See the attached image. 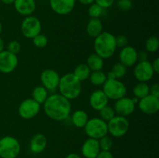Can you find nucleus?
Returning <instances> with one entry per match:
<instances>
[{
    "label": "nucleus",
    "mask_w": 159,
    "mask_h": 158,
    "mask_svg": "<svg viewBox=\"0 0 159 158\" xmlns=\"http://www.w3.org/2000/svg\"><path fill=\"white\" fill-rule=\"evenodd\" d=\"M0 138H1V137H0Z\"/></svg>",
    "instance_id": "48"
},
{
    "label": "nucleus",
    "mask_w": 159,
    "mask_h": 158,
    "mask_svg": "<svg viewBox=\"0 0 159 158\" xmlns=\"http://www.w3.org/2000/svg\"><path fill=\"white\" fill-rule=\"evenodd\" d=\"M2 32V24L1 21H0V35H1Z\"/></svg>",
    "instance_id": "46"
},
{
    "label": "nucleus",
    "mask_w": 159,
    "mask_h": 158,
    "mask_svg": "<svg viewBox=\"0 0 159 158\" xmlns=\"http://www.w3.org/2000/svg\"><path fill=\"white\" fill-rule=\"evenodd\" d=\"M138 60L139 61H144V60H148V54L147 51H141L138 54Z\"/></svg>",
    "instance_id": "41"
},
{
    "label": "nucleus",
    "mask_w": 159,
    "mask_h": 158,
    "mask_svg": "<svg viewBox=\"0 0 159 158\" xmlns=\"http://www.w3.org/2000/svg\"><path fill=\"white\" fill-rule=\"evenodd\" d=\"M138 100L139 99H138L137 98H128L125 96V97H123L115 101V103L113 105V109L116 112V115L127 117L133 114Z\"/></svg>",
    "instance_id": "10"
},
{
    "label": "nucleus",
    "mask_w": 159,
    "mask_h": 158,
    "mask_svg": "<svg viewBox=\"0 0 159 158\" xmlns=\"http://www.w3.org/2000/svg\"><path fill=\"white\" fill-rule=\"evenodd\" d=\"M137 105L140 111L144 114L154 115L159 110V98L149 94L148 95L139 99Z\"/></svg>",
    "instance_id": "14"
},
{
    "label": "nucleus",
    "mask_w": 159,
    "mask_h": 158,
    "mask_svg": "<svg viewBox=\"0 0 159 158\" xmlns=\"http://www.w3.org/2000/svg\"><path fill=\"white\" fill-rule=\"evenodd\" d=\"M116 0H95V3L99 5L104 9H108V8L111 7L113 4H114Z\"/></svg>",
    "instance_id": "37"
},
{
    "label": "nucleus",
    "mask_w": 159,
    "mask_h": 158,
    "mask_svg": "<svg viewBox=\"0 0 159 158\" xmlns=\"http://www.w3.org/2000/svg\"><path fill=\"white\" fill-rule=\"evenodd\" d=\"M81 4L85 5V6H90L91 4L95 2V0H78Z\"/></svg>",
    "instance_id": "42"
},
{
    "label": "nucleus",
    "mask_w": 159,
    "mask_h": 158,
    "mask_svg": "<svg viewBox=\"0 0 159 158\" xmlns=\"http://www.w3.org/2000/svg\"><path fill=\"white\" fill-rule=\"evenodd\" d=\"M132 91L135 98L141 99L149 94V85L147 82H138L134 86Z\"/></svg>",
    "instance_id": "27"
},
{
    "label": "nucleus",
    "mask_w": 159,
    "mask_h": 158,
    "mask_svg": "<svg viewBox=\"0 0 159 158\" xmlns=\"http://www.w3.org/2000/svg\"><path fill=\"white\" fill-rule=\"evenodd\" d=\"M149 94L159 98V85L158 83L152 84L149 86Z\"/></svg>",
    "instance_id": "38"
},
{
    "label": "nucleus",
    "mask_w": 159,
    "mask_h": 158,
    "mask_svg": "<svg viewBox=\"0 0 159 158\" xmlns=\"http://www.w3.org/2000/svg\"><path fill=\"white\" fill-rule=\"evenodd\" d=\"M84 131L89 138L99 139L108 134L107 122L99 117L89 119L88 122L84 126Z\"/></svg>",
    "instance_id": "5"
},
{
    "label": "nucleus",
    "mask_w": 159,
    "mask_h": 158,
    "mask_svg": "<svg viewBox=\"0 0 159 158\" xmlns=\"http://www.w3.org/2000/svg\"><path fill=\"white\" fill-rule=\"evenodd\" d=\"M103 26L100 19L90 18L86 26V33L88 36L92 38H96L102 33Z\"/></svg>",
    "instance_id": "21"
},
{
    "label": "nucleus",
    "mask_w": 159,
    "mask_h": 158,
    "mask_svg": "<svg viewBox=\"0 0 159 158\" xmlns=\"http://www.w3.org/2000/svg\"><path fill=\"white\" fill-rule=\"evenodd\" d=\"M85 64L91 71H102L104 66V60L96 53H93L87 57Z\"/></svg>",
    "instance_id": "23"
},
{
    "label": "nucleus",
    "mask_w": 159,
    "mask_h": 158,
    "mask_svg": "<svg viewBox=\"0 0 159 158\" xmlns=\"http://www.w3.org/2000/svg\"><path fill=\"white\" fill-rule=\"evenodd\" d=\"M33 44L37 48H44L48 43V39L44 34L39 33L32 39Z\"/></svg>",
    "instance_id": "33"
},
{
    "label": "nucleus",
    "mask_w": 159,
    "mask_h": 158,
    "mask_svg": "<svg viewBox=\"0 0 159 158\" xmlns=\"http://www.w3.org/2000/svg\"><path fill=\"white\" fill-rule=\"evenodd\" d=\"M21 33L26 38L32 40L41 33V22L34 15H28L23 20L20 26Z\"/></svg>",
    "instance_id": "8"
},
{
    "label": "nucleus",
    "mask_w": 159,
    "mask_h": 158,
    "mask_svg": "<svg viewBox=\"0 0 159 158\" xmlns=\"http://www.w3.org/2000/svg\"><path fill=\"white\" fill-rule=\"evenodd\" d=\"M5 48V42L3 40V39L0 37V52H2V50H4Z\"/></svg>",
    "instance_id": "44"
},
{
    "label": "nucleus",
    "mask_w": 159,
    "mask_h": 158,
    "mask_svg": "<svg viewBox=\"0 0 159 158\" xmlns=\"http://www.w3.org/2000/svg\"><path fill=\"white\" fill-rule=\"evenodd\" d=\"M0 6H1V2H0Z\"/></svg>",
    "instance_id": "47"
},
{
    "label": "nucleus",
    "mask_w": 159,
    "mask_h": 158,
    "mask_svg": "<svg viewBox=\"0 0 159 158\" xmlns=\"http://www.w3.org/2000/svg\"><path fill=\"white\" fill-rule=\"evenodd\" d=\"M49 2L53 12L57 15H65L72 12L76 0H50Z\"/></svg>",
    "instance_id": "16"
},
{
    "label": "nucleus",
    "mask_w": 159,
    "mask_h": 158,
    "mask_svg": "<svg viewBox=\"0 0 159 158\" xmlns=\"http://www.w3.org/2000/svg\"><path fill=\"white\" fill-rule=\"evenodd\" d=\"M101 151L99 140L89 138L84 141L81 148V153L85 158H96Z\"/></svg>",
    "instance_id": "17"
},
{
    "label": "nucleus",
    "mask_w": 159,
    "mask_h": 158,
    "mask_svg": "<svg viewBox=\"0 0 159 158\" xmlns=\"http://www.w3.org/2000/svg\"><path fill=\"white\" fill-rule=\"evenodd\" d=\"M159 48V40L155 36L148 37L145 41V49L148 53H155Z\"/></svg>",
    "instance_id": "29"
},
{
    "label": "nucleus",
    "mask_w": 159,
    "mask_h": 158,
    "mask_svg": "<svg viewBox=\"0 0 159 158\" xmlns=\"http://www.w3.org/2000/svg\"><path fill=\"white\" fill-rule=\"evenodd\" d=\"M72 74L75 76L76 78L82 82L84 81L88 80L91 74V71L86 64H80L75 68Z\"/></svg>",
    "instance_id": "25"
},
{
    "label": "nucleus",
    "mask_w": 159,
    "mask_h": 158,
    "mask_svg": "<svg viewBox=\"0 0 159 158\" xmlns=\"http://www.w3.org/2000/svg\"><path fill=\"white\" fill-rule=\"evenodd\" d=\"M105 9L97 5L96 3H93L89 6L88 15L90 18H98L99 19L104 13Z\"/></svg>",
    "instance_id": "31"
},
{
    "label": "nucleus",
    "mask_w": 159,
    "mask_h": 158,
    "mask_svg": "<svg viewBox=\"0 0 159 158\" xmlns=\"http://www.w3.org/2000/svg\"><path fill=\"white\" fill-rule=\"evenodd\" d=\"M111 72L113 73V74L114 75L115 78L116 79H120L124 77L126 75L127 72V68L123 64H121L120 62H118V63L115 64L113 66V68L111 70Z\"/></svg>",
    "instance_id": "30"
},
{
    "label": "nucleus",
    "mask_w": 159,
    "mask_h": 158,
    "mask_svg": "<svg viewBox=\"0 0 159 158\" xmlns=\"http://www.w3.org/2000/svg\"><path fill=\"white\" fill-rule=\"evenodd\" d=\"M155 75L152 63L148 60L138 61L134 68V76L138 82H148Z\"/></svg>",
    "instance_id": "11"
},
{
    "label": "nucleus",
    "mask_w": 159,
    "mask_h": 158,
    "mask_svg": "<svg viewBox=\"0 0 159 158\" xmlns=\"http://www.w3.org/2000/svg\"><path fill=\"white\" fill-rule=\"evenodd\" d=\"M96 158H113V153L110 151H103L101 150Z\"/></svg>",
    "instance_id": "39"
},
{
    "label": "nucleus",
    "mask_w": 159,
    "mask_h": 158,
    "mask_svg": "<svg viewBox=\"0 0 159 158\" xmlns=\"http://www.w3.org/2000/svg\"><path fill=\"white\" fill-rule=\"evenodd\" d=\"M152 63V68H153V71L155 72V74H158L159 73V58L156 57L155 60H153V62H151Z\"/></svg>",
    "instance_id": "40"
},
{
    "label": "nucleus",
    "mask_w": 159,
    "mask_h": 158,
    "mask_svg": "<svg viewBox=\"0 0 159 158\" xmlns=\"http://www.w3.org/2000/svg\"><path fill=\"white\" fill-rule=\"evenodd\" d=\"M116 6L121 11H128L132 7L131 0H118L116 2Z\"/></svg>",
    "instance_id": "35"
},
{
    "label": "nucleus",
    "mask_w": 159,
    "mask_h": 158,
    "mask_svg": "<svg viewBox=\"0 0 159 158\" xmlns=\"http://www.w3.org/2000/svg\"><path fill=\"white\" fill-rule=\"evenodd\" d=\"M14 1H15V0H0L1 3H4V4H6V5L13 4Z\"/></svg>",
    "instance_id": "45"
},
{
    "label": "nucleus",
    "mask_w": 159,
    "mask_h": 158,
    "mask_svg": "<svg viewBox=\"0 0 159 158\" xmlns=\"http://www.w3.org/2000/svg\"><path fill=\"white\" fill-rule=\"evenodd\" d=\"M116 38V48H124V46L128 45V39L124 35H118Z\"/></svg>",
    "instance_id": "36"
},
{
    "label": "nucleus",
    "mask_w": 159,
    "mask_h": 158,
    "mask_svg": "<svg viewBox=\"0 0 159 158\" xmlns=\"http://www.w3.org/2000/svg\"><path fill=\"white\" fill-rule=\"evenodd\" d=\"M19 59L16 54L4 50L0 52V72L3 74L12 73L18 66Z\"/></svg>",
    "instance_id": "12"
},
{
    "label": "nucleus",
    "mask_w": 159,
    "mask_h": 158,
    "mask_svg": "<svg viewBox=\"0 0 159 158\" xmlns=\"http://www.w3.org/2000/svg\"><path fill=\"white\" fill-rule=\"evenodd\" d=\"M15 10L23 16L31 15L36 9L35 0H15L13 2Z\"/></svg>",
    "instance_id": "19"
},
{
    "label": "nucleus",
    "mask_w": 159,
    "mask_h": 158,
    "mask_svg": "<svg viewBox=\"0 0 159 158\" xmlns=\"http://www.w3.org/2000/svg\"><path fill=\"white\" fill-rule=\"evenodd\" d=\"M49 91L46 89L42 85H38L36 86L35 88L33 89L32 91V99H34L35 102L40 104V105H43L45 101L47 100L48 97L49 96Z\"/></svg>",
    "instance_id": "24"
},
{
    "label": "nucleus",
    "mask_w": 159,
    "mask_h": 158,
    "mask_svg": "<svg viewBox=\"0 0 159 158\" xmlns=\"http://www.w3.org/2000/svg\"><path fill=\"white\" fill-rule=\"evenodd\" d=\"M82 82L75 77L72 73H67L60 77L58 88L59 94L68 100L79 98L82 92Z\"/></svg>",
    "instance_id": "3"
},
{
    "label": "nucleus",
    "mask_w": 159,
    "mask_h": 158,
    "mask_svg": "<svg viewBox=\"0 0 159 158\" xmlns=\"http://www.w3.org/2000/svg\"><path fill=\"white\" fill-rule=\"evenodd\" d=\"M130 128V122L127 117L116 116L107 122L108 134L115 138H120L125 136Z\"/></svg>",
    "instance_id": "7"
},
{
    "label": "nucleus",
    "mask_w": 159,
    "mask_h": 158,
    "mask_svg": "<svg viewBox=\"0 0 159 158\" xmlns=\"http://www.w3.org/2000/svg\"><path fill=\"white\" fill-rule=\"evenodd\" d=\"M7 50L9 52L12 53L14 54H17L21 50V45H20V42L17 40H12L8 43Z\"/></svg>",
    "instance_id": "34"
},
{
    "label": "nucleus",
    "mask_w": 159,
    "mask_h": 158,
    "mask_svg": "<svg viewBox=\"0 0 159 158\" xmlns=\"http://www.w3.org/2000/svg\"><path fill=\"white\" fill-rule=\"evenodd\" d=\"M43 111L48 118L54 121H64L71 112V101L59 93L50 94L43 104Z\"/></svg>",
    "instance_id": "1"
},
{
    "label": "nucleus",
    "mask_w": 159,
    "mask_h": 158,
    "mask_svg": "<svg viewBox=\"0 0 159 158\" xmlns=\"http://www.w3.org/2000/svg\"><path fill=\"white\" fill-rule=\"evenodd\" d=\"M71 123L76 128H84L89 120V116L84 110H75L71 115Z\"/></svg>",
    "instance_id": "22"
},
{
    "label": "nucleus",
    "mask_w": 159,
    "mask_h": 158,
    "mask_svg": "<svg viewBox=\"0 0 159 158\" xmlns=\"http://www.w3.org/2000/svg\"><path fill=\"white\" fill-rule=\"evenodd\" d=\"M110 32H102L94 38V53L100 56L103 60L113 57L116 50V38Z\"/></svg>",
    "instance_id": "2"
},
{
    "label": "nucleus",
    "mask_w": 159,
    "mask_h": 158,
    "mask_svg": "<svg viewBox=\"0 0 159 158\" xmlns=\"http://www.w3.org/2000/svg\"><path fill=\"white\" fill-rule=\"evenodd\" d=\"M102 90L109 100L116 101L127 94V87L120 79H107Z\"/></svg>",
    "instance_id": "4"
},
{
    "label": "nucleus",
    "mask_w": 159,
    "mask_h": 158,
    "mask_svg": "<svg viewBox=\"0 0 159 158\" xmlns=\"http://www.w3.org/2000/svg\"><path fill=\"white\" fill-rule=\"evenodd\" d=\"M98 140H99V147H100L101 150L110 151L112 147H113V139H112L111 136H108V134H107Z\"/></svg>",
    "instance_id": "32"
},
{
    "label": "nucleus",
    "mask_w": 159,
    "mask_h": 158,
    "mask_svg": "<svg viewBox=\"0 0 159 158\" xmlns=\"http://www.w3.org/2000/svg\"><path fill=\"white\" fill-rule=\"evenodd\" d=\"M40 110V105L32 98H28L20 102L18 107V114L21 119L30 120L38 115Z\"/></svg>",
    "instance_id": "9"
},
{
    "label": "nucleus",
    "mask_w": 159,
    "mask_h": 158,
    "mask_svg": "<svg viewBox=\"0 0 159 158\" xmlns=\"http://www.w3.org/2000/svg\"><path fill=\"white\" fill-rule=\"evenodd\" d=\"M99 118L104 120L105 122H108L109 121L111 120L115 116H116V112H115L113 107L110 106V105H107L102 108H101L99 111Z\"/></svg>",
    "instance_id": "28"
},
{
    "label": "nucleus",
    "mask_w": 159,
    "mask_h": 158,
    "mask_svg": "<svg viewBox=\"0 0 159 158\" xmlns=\"http://www.w3.org/2000/svg\"><path fill=\"white\" fill-rule=\"evenodd\" d=\"M138 52L134 46H127L121 48L119 53V62L125 65L127 68L133 67L138 63Z\"/></svg>",
    "instance_id": "15"
},
{
    "label": "nucleus",
    "mask_w": 159,
    "mask_h": 158,
    "mask_svg": "<svg viewBox=\"0 0 159 158\" xmlns=\"http://www.w3.org/2000/svg\"><path fill=\"white\" fill-rule=\"evenodd\" d=\"M60 75L55 70L48 68L40 74V82L48 91H54L57 89L60 81Z\"/></svg>",
    "instance_id": "13"
},
{
    "label": "nucleus",
    "mask_w": 159,
    "mask_h": 158,
    "mask_svg": "<svg viewBox=\"0 0 159 158\" xmlns=\"http://www.w3.org/2000/svg\"><path fill=\"white\" fill-rule=\"evenodd\" d=\"M48 139L43 133H37L34 135L30 142V149L33 153H41L46 149Z\"/></svg>",
    "instance_id": "20"
},
{
    "label": "nucleus",
    "mask_w": 159,
    "mask_h": 158,
    "mask_svg": "<svg viewBox=\"0 0 159 158\" xmlns=\"http://www.w3.org/2000/svg\"><path fill=\"white\" fill-rule=\"evenodd\" d=\"M109 99L102 89L95 90L89 96V105L93 109L99 112L108 105Z\"/></svg>",
    "instance_id": "18"
},
{
    "label": "nucleus",
    "mask_w": 159,
    "mask_h": 158,
    "mask_svg": "<svg viewBox=\"0 0 159 158\" xmlns=\"http://www.w3.org/2000/svg\"><path fill=\"white\" fill-rule=\"evenodd\" d=\"M65 158H82L80 155H79L76 153H70L65 156Z\"/></svg>",
    "instance_id": "43"
},
{
    "label": "nucleus",
    "mask_w": 159,
    "mask_h": 158,
    "mask_svg": "<svg viewBox=\"0 0 159 158\" xmlns=\"http://www.w3.org/2000/svg\"><path fill=\"white\" fill-rule=\"evenodd\" d=\"M89 79L92 85H94V86H102L106 81L107 80V74H105L102 71H91Z\"/></svg>",
    "instance_id": "26"
},
{
    "label": "nucleus",
    "mask_w": 159,
    "mask_h": 158,
    "mask_svg": "<svg viewBox=\"0 0 159 158\" xmlns=\"http://www.w3.org/2000/svg\"><path fill=\"white\" fill-rule=\"evenodd\" d=\"M21 150L18 139L12 136L0 138V157L16 158Z\"/></svg>",
    "instance_id": "6"
}]
</instances>
